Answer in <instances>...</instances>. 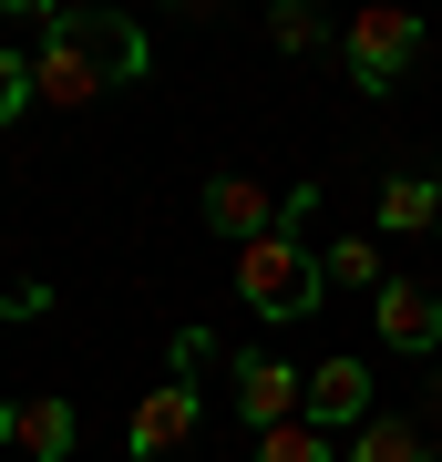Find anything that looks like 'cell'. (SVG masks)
<instances>
[{
    "label": "cell",
    "mask_w": 442,
    "mask_h": 462,
    "mask_svg": "<svg viewBox=\"0 0 442 462\" xmlns=\"http://www.w3.org/2000/svg\"><path fill=\"white\" fill-rule=\"evenodd\" d=\"M0 442L21 462H72L82 421H72V401H11V411H0Z\"/></svg>",
    "instance_id": "cell-9"
},
{
    "label": "cell",
    "mask_w": 442,
    "mask_h": 462,
    "mask_svg": "<svg viewBox=\"0 0 442 462\" xmlns=\"http://www.w3.org/2000/svg\"><path fill=\"white\" fill-rule=\"evenodd\" d=\"M247 462H329V431L319 421H278V431L247 442Z\"/></svg>",
    "instance_id": "cell-13"
},
{
    "label": "cell",
    "mask_w": 442,
    "mask_h": 462,
    "mask_svg": "<svg viewBox=\"0 0 442 462\" xmlns=\"http://www.w3.org/2000/svg\"><path fill=\"white\" fill-rule=\"evenodd\" d=\"M206 226L227 236V247H258V236H278V226H309V206H319V185H288V196H268L258 175H216L206 185Z\"/></svg>",
    "instance_id": "cell-3"
},
{
    "label": "cell",
    "mask_w": 442,
    "mask_h": 462,
    "mask_svg": "<svg viewBox=\"0 0 442 462\" xmlns=\"http://www.w3.org/2000/svg\"><path fill=\"white\" fill-rule=\"evenodd\" d=\"M298 401H309V370L268 360V349H247V360H237V411H247V442H258V431H278V421H298Z\"/></svg>",
    "instance_id": "cell-7"
},
{
    "label": "cell",
    "mask_w": 442,
    "mask_h": 462,
    "mask_svg": "<svg viewBox=\"0 0 442 462\" xmlns=\"http://www.w3.org/2000/svg\"><path fill=\"white\" fill-rule=\"evenodd\" d=\"M237 298H247L258 319H278V329H288V319H309L319 298H329V278H319V247H309L298 226L258 236V247H237Z\"/></svg>",
    "instance_id": "cell-2"
},
{
    "label": "cell",
    "mask_w": 442,
    "mask_h": 462,
    "mask_svg": "<svg viewBox=\"0 0 442 462\" xmlns=\"http://www.w3.org/2000/svg\"><path fill=\"white\" fill-rule=\"evenodd\" d=\"M371 411H381V401H371V360L329 349V360L309 370V401H298V421H319V431H361Z\"/></svg>",
    "instance_id": "cell-5"
},
{
    "label": "cell",
    "mask_w": 442,
    "mask_h": 462,
    "mask_svg": "<svg viewBox=\"0 0 442 462\" xmlns=\"http://www.w3.org/2000/svg\"><path fill=\"white\" fill-rule=\"evenodd\" d=\"M32 32H42L32 103H52V114H82L93 93H114V83L145 72V32L114 21V11H32Z\"/></svg>",
    "instance_id": "cell-1"
},
{
    "label": "cell",
    "mask_w": 442,
    "mask_h": 462,
    "mask_svg": "<svg viewBox=\"0 0 442 462\" xmlns=\"http://www.w3.org/2000/svg\"><path fill=\"white\" fill-rule=\"evenodd\" d=\"M350 462H432V442H422L401 411H371L361 431H350Z\"/></svg>",
    "instance_id": "cell-12"
},
{
    "label": "cell",
    "mask_w": 442,
    "mask_h": 462,
    "mask_svg": "<svg viewBox=\"0 0 442 462\" xmlns=\"http://www.w3.org/2000/svg\"><path fill=\"white\" fill-rule=\"evenodd\" d=\"M371 329H381L391 360H432V349H442V298L411 288V278H391V288L371 298Z\"/></svg>",
    "instance_id": "cell-6"
},
{
    "label": "cell",
    "mask_w": 442,
    "mask_h": 462,
    "mask_svg": "<svg viewBox=\"0 0 442 462\" xmlns=\"http://www.w3.org/2000/svg\"><path fill=\"white\" fill-rule=\"evenodd\" d=\"M268 32H278V51H319V42H329L319 11H298V0H278V11H268Z\"/></svg>",
    "instance_id": "cell-15"
},
{
    "label": "cell",
    "mask_w": 442,
    "mask_h": 462,
    "mask_svg": "<svg viewBox=\"0 0 442 462\" xmlns=\"http://www.w3.org/2000/svg\"><path fill=\"white\" fill-rule=\"evenodd\" d=\"M185 442H196V391H185V380H155V391L134 401V421H124V452L134 462H165Z\"/></svg>",
    "instance_id": "cell-8"
},
{
    "label": "cell",
    "mask_w": 442,
    "mask_h": 462,
    "mask_svg": "<svg viewBox=\"0 0 442 462\" xmlns=\"http://www.w3.org/2000/svg\"><path fill=\"white\" fill-rule=\"evenodd\" d=\"M411 51H422V21H411L401 0H381V11H361V21L340 32V62H350L361 93H391L401 72H411Z\"/></svg>",
    "instance_id": "cell-4"
},
{
    "label": "cell",
    "mask_w": 442,
    "mask_h": 462,
    "mask_svg": "<svg viewBox=\"0 0 442 462\" xmlns=\"http://www.w3.org/2000/svg\"><path fill=\"white\" fill-rule=\"evenodd\" d=\"M319 278L329 288H391V267H381V236H329V247H319Z\"/></svg>",
    "instance_id": "cell-11"
},
{
    "label": "cell",
    "mask_w": 442,
    "mask_h": 462,
    "mask_svg": "<svg viewBox=\"0 0 442 462\" xmlns=\"http://www.w3.org/2000/svg\"><path fill=\"white\" fill-rule=\"evenodd\" d=\"M21 114H32V51H11V42H0V134H11Z\"/></svg>",
    "instance_id": "cell-14"
},
{
    "label": "cell",
    "mask_w": 442,
    "mask_h": 462,
    "mask_svg": "<svg viewBox=\"0 0 442 462\" xmlns=\"http://www.w3.org/2000/svg\"><path fill=\"white\" fill-rule=\"evenodd\" d=\"M11 309H42V288H11V298H0V319H11Z\"/></svg>",
    "instance_id": "cell-16"
},
{
    "label": "cell",
    "mask_w": 442,
    "mask_h": 462,
    "mask_svg": "<svg viewBox=\"0 0 442 462\" xmlns=\"http://www.w3.org/2000/svg\"><path fill=\"white\" fill-rule=\"evenodd\" d=\"M381 236H442V185L432 175H391L381 185Z\"/></svg>",
    "instance_id": "cell-10"
}]
</instances>
